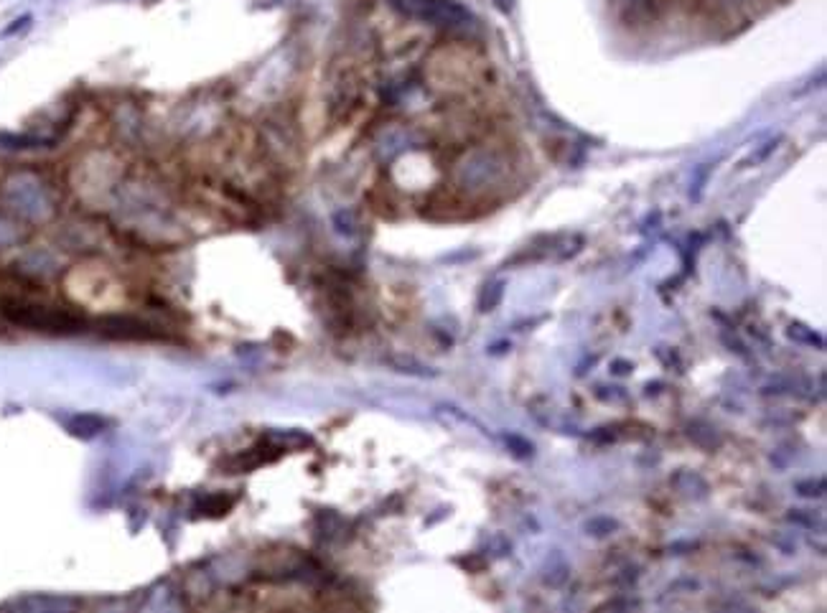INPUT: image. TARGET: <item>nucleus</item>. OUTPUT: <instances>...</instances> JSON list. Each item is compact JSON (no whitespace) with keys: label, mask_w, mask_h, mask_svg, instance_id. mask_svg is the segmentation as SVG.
<instances>
[{"label":"nucleus","mask_w":827,"mask_h":613,"mask_svg":"<svg viewBox=\"0 0 827 613\" xmlns=\"http://www.w3.org/2000/svg\"><path fill=\"white\" fill-rule=\"evenodd\" d=\"M504 443H507V448H510L512 453H514L517 458H532V453H535V445L530 443L527 438H522V435H517V433L504 435Z\"/></svg>","instance_id":"10"},{"label":"nucleus","mask_w":827,"mask_h":613,"mask_svg":"<svg viewBox=\"0 0 827 613\" xmlns=\"http://www.w3.org/2000/svg\"><path fill=\"white\" fill-rule=\"evenodd\" d=\"M105 334L120 338L153 337V331L148 326H143L140 321H133V318H110V321H105Z\"/></svg>","instance_id":"3"},{"label":"nucleus","mask_w":827,"mask_h":613,"mask_svg":"<svg viewBox=\"0 0 827 613\" xmlns=\"http://www.w3.org/2000/svg\"><path fill=\"white\" fill-rule=\"evenodd\" d=\"M632 369H634L632 364H629V361H624V359H616L614 364H611V372H614V374H629Z\"/></svg>","instance_id":"14"},{"label":"nucleus","mask_w":827,"mask_h":613,"mask_svg":"<svg viewBox=\"0 0 827 613\" xmlns=\"http://www.w3.org/2000/svg\"><path fill=\"white\" fill-rule=\"evenodd\" d=\"M669 482H672V486H675L677 492L685 494V496H695V499H703V496H708L706 479H703V476H698V473H693V471H677V473H675Z\"/></svg>","instance_id":"4"},{"label":"nucleus","mask_w":827,"mask_h":613,"mask_svg":"<svg viewBox=\"0 0 827 613\" xmlns=\"http://www.w3.org/2000/svg\"><path fill=\"white\" fill-rule=\"evenodd\" d=\"M0 311L11 324L28 326V328H38V331H79L85 326L82 316L61 311V308H51V306H41V303L11 301L3 303Z\"/></svg>","instance_id":"1"},{"label":"nucleus","mask_w":827,"mask_h":613,"mask_svg":"<svg viewBox=\"0 0 827 613\" xmlns=\"http://www.w3.org/2000/svg\"><path fill=\"white\" fill-rule=\"evenodd\" d=\"M494 5H497L501 13H512V8H514V0H494Z\"/></svg>","instance_id":"15"},{"label":"nucleus","mask_w":827,"mask_h":613,"mask_svg":"<svg viewBox=\"0 0 827 613\" xmlns=\"http://www.w3.org/2000/svg\"><path fill=\"white\" fill-rule=\"evenodd\" d=\"M797 494L800 496H807V499H822L825 496V479H810V482H800L797 486Z\"/></svg>","instance_id":"12"},{"label":"nucleus","mask_w":827,"mask_h":613,"mask_svg":"<svg viewBox=\"0 0 827 613\" xmlns=\"http://www.w3.org/2000/svg\"><path fill=\"white\" fill-rule=\"evenodd\" d=\"M565 580H568V566L565 563H558V567H553L550 576L545 577V583H548L550 588H560Z\"/></svg>","instance_id":"13"},{"label":"nucleus","mask_w":827,"mask_h":613,"mask_svg":"<svg viewBox=\"0 0 827 613\" xmlns=\"http://www.w3.org/2000/svg\"><path fill=\"white\" fill-rule=\"evenodd\" d=\"M504 288H507V283H504V280H497V283L487 286L484 293H481V298H479V311L481 313L494 311L499 303H501V298H504Z\"/></svg>","instance_id":"8"},{"label":"nucleus","mask_w":827,"mask_h":613,"mask_svg":"<svg viewBox=\"0 0 827 613\" xmlns=\"http://www.w3.org/2000/svg\"><path fill=\"white\" fill-rule=\"evenodd\" d=\"M0 145H3V148H16V151H21V148H44V145H51V140H47V138H36V135L0 132Z\"/></svg>","instance_id":"6"},{"label":"nucleus","mask_w":827,"mask_h":613,"mask_svg":"<svg viewBox=\"0 0 827 613\" xmlns=\"http://www.w3.org/2000/svg\"><path fill=\"white\" fill-rule=\"evenodd\" d=\"M787 334H790L794 341H800V344H810V347H817V349H822V347H825L822 337H817L815 331H810V328H804V326H800V324H791Z\"/></svg>","instance_id":"11"},{"label":"nucleus","mask_w":827,"mask_h":613,"mask_svg":"<svg viewBox=\"0 0 827 613\" xmlns=\"http://www.w3.org/2000/svg\"><path fill=\"white\" fill-rule=\"evenodd\" d=\"M463 171H466V183H489L501 173V166L494 153H484V156L471 158Z\"/></svg>","instance_id":"2"},{"label":"nucleus","mask_w":827,"mask_h":613,"mask_svg":"<svg viewBox=\"0 0 827 613\" xmlns=\"http://www.w3.org/2000/svg\"><path fill=\"white\" fill-rule=\"evenodd\" d=\"M510 349V341H499L494 347H489V354H501V351Z\"/></svg>","instance_id":"16"},{"label":"nucleus","mask_w":827,"mask_h":613,"mask_svg":"<svg viewBox=\"0 0 827 613\" xmlns=\"http://www.w3.org/2000/svg\"><path fill=\"white\" fill-rule=\"evenodd\" d=\"M69 428H72L74 435H82V438H92V435H98L102 428H105V421L102 418H95V415H79V418H74L69 422Z\"/></svg>","instance_id":"7"},{"label":"nucleus","mask_w":827,"mask_h":613,"mask_svg":"<svg viewBox=\"0 0 827 613\" xmlns=\"http://www.w3.org/2000/svg\"><path fill=\"white\" fill-rule=\"evenodd\" d=\"M687 438H690L695 445H700L703 451H716L718 445H720V435L716 433V428L703 421L687 422Z\"/></svg>","instance_id":"5"},{"label":"nucleus","mask_w":827,"mask_h":613,"mask_svg":"<svg viewBox=\"0 0 827 613\" xmlns=\"http://www.w3.org/2000/svg\"><path fill=\"white\" fill-rule=\"evenodd\" d=\"M584 529L588 537H608V535H614L619 529V522L611 517H594L585 522Z\"/></svg>","instance_id":"9"}]
</instances>
